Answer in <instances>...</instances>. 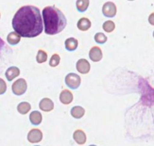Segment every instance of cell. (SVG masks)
<instances>
[{
  "label": "cell",
  "instance_id": "26",
  "mask_svg": "<svg viewBox=\"0 0 154 146\" xmlns=\"http://www.w3.org/2000/svg\"><path fill=\"white\" fill-rule=\"evenodd\" d=\"M4 45H5L4 41H3L2 39L1 38H0V50H1L2 48V47L4 46Z\"/></svg>",
  "mask_w": 154,
  "mask_h": 146
},
{
  "label": "cell",
  "instance_id": "28",
  "mask_svg": "<svg viewBox=\"0 0 154 146\" xmlns=\"http://www.w3.org/2000/svg\"><path fill=\"white\" fill-rule=\"evenodd\" d=\"M129 1H134V0H129Z\"/></svg>",
  "mask_w": 154,
  "mask_h": 146
},
{
  "label": "cell",
  "instance_id": "14",
  "mask_svg": "<svg viewBox=\"0 0 154 146\" xmlns=\"http://www.w3.org/2000/svg\"><path fill=\"white\" fill-rule=\"evenodd\" d=\"M29 120L32 125H39L42 121V113L38 111H33L29 114Z\"/></svg>",
  "mask_w": 154,
  "mask_h": 146
},
{
  "label": "cell",
  "instance_id": "16",
  "mask_svg": "<svg viewBox=\"0 0 154 146\" xmlns=\"http://www.w3.org/2000/svg\"><path fill=\"white\" fill-rule=\"evenodd\" d=\"M85 114V109L83 107L77 105L71 109V115L75 119H80Z\"/></svg>",
  "mask_w": 154,
  "mask_h": 146
},
{
  "label": "cell",
  "instance_id": "7",
  "mask_svg": "<svg viewBox=\"0 0 154 146\" xmlns=\"http://www.w3.org/2000/svg\"><path fill=\"white\" fill-rule=\"evenodd\" d=\"M76 69L81 74H87L90 70V64L86 59H80L76 63Z\"/></svg>",
  "mask_w": 154,
  "mask_h": 146
},
{
  "label": "cell",
  "instance_id": "12",
  "mask_svg": "<svg viewBox=\"0 0 154 146\" xmlns=\"http://www.w3.org/2000/svg\"><path fill=\"white\" fill-rule=\"evenodd\" d=\"M20 69L19 68L16 67V66H11L9 67L8 69L6 70L5 72V76L6 78L8 79V81H11L12 80L14 79L20 75Z\"/></svg>",
  "mask_w": 154,
  "mask_h": 146
},
{
  "label": "cell",
  "instance_id": "17",
  "mask_svg": "<svg viewBox=\"0 0 154 146\" xmlns=\"http://www.w3.org/2000/svg\"><path fill=\"white\" fill-rule=\"evenodd\" d=\"M21 36L17 32H11L7 36V41L11 45H16L20 42Z\"/></svg>",
  "mask_w": 154,
  "mask_h": 146
},
{
  "label": "cell",
  "instance_id": "24",
  "mask_svg": "<svg viewBox=\"0 0 154 146\" xmlns=\"http://www.w3.org/2000/svg\"><path fill=\"white\" fill-rule=\"evenodd\" d=\"M6 90H7V84L2 78H0V95L4 94Z\"/></svg>",
  "mask_w": 154,
  "mask_h": 146
},
{
  "label": "cell",
  "instance_id": "21",
  "mask_svg": "<svg viewBox=\"0 0 154 146\" xmlns=\"http://www.w3.org/2000/svg\"><path fill=\"white\" fill-rule=\"evenodd\" d=\"M102 28L106 33H111L115 30V23L112 20H107L102 25Z\"/></svg>",
  "mask_w": 154,
  "mask_h": 146
},
{
  "label": "cell",
  "instance_id": "8",
  "mask_svg": "<svg viewBox=\"0 0 154 146\" xmlns=\"http://www.w3.org/2000/svg\"><path fill=\"white\" fill-rule=\"evenodd\" d=\"M89 57L90 59L93 62H99L102 59L103 54H102V51L100 48L99 47H93L90 50L89 52Z\"/></svg>",
  "mask_w": 154,
  "mask_h": 146
},
{
  "label": "cell",
  "instance_id": "5",
  "mask_svg": "<svg viewBox=\"0 0 154 146\" xmlns=\"http://www.w3.org/2000/svg\"><path fill=\"white\" fill-rule=\"evenodd\" d=\"M102 14L106 17H114L117 14L116 5L112 2H108L102 7Z\"/></svg>",
  "mask_w": 154,
  "mask_h": 146
},
{
  "label": "cell",
  "instance_id": "18",
  "mask_svg": "<svg viewBox=\"0 0 154 146\" xmlns=\"http://www.w3.org/2000/svg\"><path fill=\"white\" fill-rule=\"evenodd\" d=\"M90 5V0H77L76 7L78 11L84 12L87 10Z\"/></svg>",
  "mask_w": 154,
  "mask_h": 146
},
{
  "label": "cell",
  "instance_id": "9",
  "mask_svg": "<svg viewBox=\"0 0 154 146\" xmlns=\"http://www.w3.org/2000/svg\"><path fill=\"white\" fill-rule=\"evenodd\" d=\"M39 108L42 111H45V112H49L54 109V102L49 98H44L39 102Z\"/></svg>",
  "mask_w": 154,
  "mask_h": 146
},
{
  "label": "cell",
  "instance_id": "1",
  "mask_svg": "<svg viewBox=\"0 0 154 146\" xmlns=\"http://www.w3.org/2000/svg\"><path fill=\"white\" fill-rule=\"evenodd\" d=\"M43 23L38 8L24 5L15 13L12 19V26L22 37L34 38L42 34Z\"/></svg>",
  "mask_w": 154,
  "mask_h": 146
},
{
  "label": "cell",
  "instance_id": "22",
  "mask_svg": "<svg viewBox=\"0 0 154 146\" xmlns=\"http://www.w3.org/2000/svg\"><path fill=\"white\" fill-rule=\"evenodd\" d=\"M95 42L98 44H100V45H102V44H105V42L108 40V38L105 36L104 33H98L95 35L94 36Z\"/></svg>",
  "mask_w": 154,
  "mask_h": 146
},
{
  "label": "cell",
  "instance_id": "19",
  "mask_svg": "<svg viewBox=\"0 0 154 146\" xmlns=\"http://www.w3.org/2000/svg\"><path fill=\"white\" fill-rule=\"evenodd\" d=\"M31 109V105L27 102H22L17 105V111L20 114H26Z\"/></svg>",
  "mask_w": 154,
  "mask_h": 146
},
{
  "label": "cell",
  "instance_id": "11",
  "mask_svg": "<svg viewBox=\"0 0 154 146\" xmlns=\"http://www.w3.org/2000/svg\"><path fill=\"white\" fill-rule=\"evenodd\" d=\"M73 138L77 144H84L87 141V135L86 133L81 129H77L73 133Z\"/></svg>",
  "mask_w": 154,
  "mask_h": 146
},
{
  "label": "cell",
  "instance_id": "13",
  "mask_svg": "<svg viewBox=\"0 0 154 146\" xmlns=\"http://www.w3.org/2000/svg\"><path fill=\"white\" fill-rule=\"evenodd\" d=\"M78 41L75 38H69L65 42V48L69 51H74L78 48Z\"/></svg>",
  "mask_w": 154,
  "mask_h": 146
},
{
  "label": "cell",
  "instance_id": "23",
  "mask_svg": "<svg viewBox=\"0 0 154 146\" xmlns=\"http://www.w3.org/2000/svg\"><path fill=\"white\" fill-rule=\"evenodd\" d=\"M60 57L59 54H55L54 55H52L51 60H50L49 65L51 67H56V66H58L60 64Z\"/></svg>",
  "mask_w": 154,
  "mask_h": 146
},
{
  "label": "cell",
  "instance_id": "2",
  "mask_svg": "<svg viewBox=\"0 0 154 146\" xmlns=\"http://www.w3.org/2000/svg\"><path fill=\"white\" fill-rule=\"evenodd\" d=\"M45 33L48 35H57L66 26L67 20L64 14L55 6H47L42 11Z\"/></svg>",
  "mask_w": 154,
  "mask_h": 146
},
{
  "label": "cell",
  "instance_id": "25",
  "mask_svg": "<svg viewBox=\"0 0 154 146\" xmlns=\"http://www.w3.org/2000/svg\"><path fill=\"white\" fill-rule=\"evenodd\" d=\"M148 21L151 25L154 26V12L150 14V16H149L148 17Z\"/></svg>",
  "mask_w": 154,
  "mask_h": 146
},
{
  "label": "cell",
  "instance_id": "6",
  "mask_svg": "<svg viewBox=\"0 0 154 146\" xmlns=\"http://www.w3.org/2000/svg\"><path fill=\"white\" fill-rule=\"evenodd\" d=\"M43 138V133L38 129H32L29 132L27 135V139L31 143L40 142Z\"/></svg>",
  "mask_w": 154,
  "mask_h": 146
},
{
  "label": "cell",
  "instance_id": "27",
  "mask_svg": "<svg viewBox=\"0 0 154 146\" xmlns=\"http://www.w3.org/2000/svg\"><path fill=\"white\" fill-rule=\"evenodd\" d=\"M153 38H154V31H153Z\"/></svg>",
  "mask_w": 154,
  "mask_h": 146
},
{
  "label": "cell",
  "instance_id": "3",
  "mask_svg": "<svg viewBox=\"0 0 154 146\" xmlns=\"http://www.w3.org/2000/svg\"><path fill=\"white\" fill-rule=\"evenodd\" d=\"M65 82H66V84L68 87L75 90V89L78 88L81 85V77L75 73H69L66 76Z\"/></svg>",
  "mask_w": 154,
  "mask_h": 146
},
{
  "label": "cell",
  "instance_id": "20",
  "mask_svg": "<svg viewBox=\"0 0 154 146\" xmlns=\"http://www.w3.org/2000/svg\"><path fill=\"white\" fill-rule=\"evenodd\" d=\"M48 60V54L43 50H39L36 56V61L38 63H44Z\"/></svg>",
  "mask_w": 154,
  "mask_h": 146
},
{
  "label": "cell",
  "instance_id": "10",
  "mask_svg": "<svg viewBox=\"0 0 154 146\" xmlns=\"http://www.w3.org/2000/svg\"><path fill=\"white\" fill-rule=\"evenodd\" d=\"M60 100L64 105H69L73 101V94L69 90H63L60 95Z\"/></svg>",
  "mask_w": 154,
  "mask_h": 146
},
{
  "label": "cell",
  "instance_id": "4",
  "mask_svg": "<svg viewBox=\"0 0 154 146\" xmlns=\"http://www.w3.org/2000/svg\"><path fill=\"white\" fill-rule=\"evenodd\" d=\"M12 92L17 96H21L27 90V83L23 78H19L12 84Z\"/></svg>",
  "mask_w": 154,
  "mask_h": 146
},
{
  "label": "cell",
  "instance_id": "15",
  "mask_svg": "<svg viewBox=\"0 0 154 146\" xmlns=\"http://www.w3.org/2000/svg\"><path fill=\"white\" fill-rule=\"evenodd\" d=\"M78 28L81 31H87L91 27V21L87 17H82L78 20Z\"/></svg>",
  "mask_w": 154,
  "mask_h": 146
}]
</instances>
